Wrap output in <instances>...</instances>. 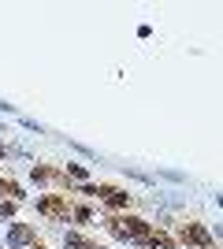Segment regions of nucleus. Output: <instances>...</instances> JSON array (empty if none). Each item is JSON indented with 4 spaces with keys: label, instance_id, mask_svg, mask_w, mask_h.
Masks as SVG:
<instances>
[{
    "label": "nucleus",
    "instance_id": "nucleus-1",
    "mask_svg": "<svg viewBox=\"0 0 223 249\" xmlns=\"http://www.w3.org/2000/svg\"><path fill=\"white\" fill-rule=\"evenodd\" d=\"M112 231H116L119 238H138L145 242V246L153 249H171V238L168 234H160V231H149V223H141V219H112Z\"/></svg>",
    "mask_w": 223,
    "mask_h": 249
},
{
    "label": "nucleus",
    "instance_id": "nucleus-5",
    "mask_svg": "<svg viewBox=\"0 0 223 249\" xmlns=\"http://www.w3.org/2000/svg\"><path fill=\"white\" fill-rule=\"evenodd\" d=\"M0 190H4V194H11V197H19V186H15V182H4V178H0Z\"/></svg>",
    "mask_w": 223,
    "mask_h": 249
},
{
    "label": "nucleus",
    "instance_id": "nucleus-3",
    "mask_svg": "<svg viewBox=\"0 0 223 249\" xmlns=\"http://www.w3.org/2000/svg\"><path fill=\"white\" fill-rule=\"evenodd\" d=\"M182 238H190V242H197V246H208V231H201L197 227V223H186V227H182Z\"/></svg>",
    "mask_w": 223,
    "mask_h": 249
},
{
    "label": "nucleus",
    "instance_id": "nucleus-4",
    "mask_svg": "<svg viewBox=\"0 0 223 249\" xmlns=\"http://www.w3.org/2000/svg\"><path fill=\"white\" fill-rule=\"evenodd\" d=\"M41 212H49V216H64L67 208L60 205V201H56V197H45V201H41Z\"/></svg>",
    "mask_w": 223,
    "mask_h": 249
},
{
    "label": "nucleus",
    "instance_id": "nucleus-2",
    "mask_svg": "<svg viewBox=\"0 0 223 249\" xmlns=\"http://www.w3.org/2000/svg\"><path fill=\"white\" fill-rule=\"evenodd\" d=\"M86 194H97L101 201H108V205H127V194L116 186H86Z\"/></svg>",
    "mask_w": 223,
    "mask_h": 249
}]
</instances>
